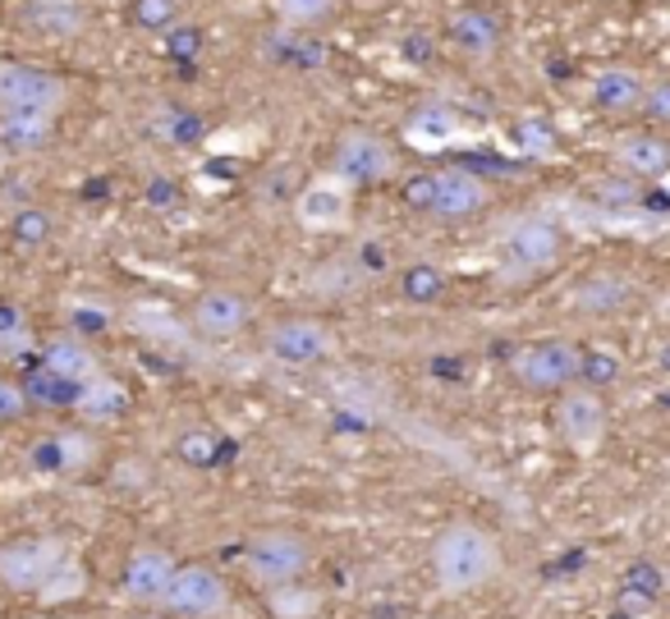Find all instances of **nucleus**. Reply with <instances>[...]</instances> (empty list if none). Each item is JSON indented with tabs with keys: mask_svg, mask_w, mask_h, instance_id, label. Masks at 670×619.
I'll list each match as a JSON object with an SVG mask.
<instances>
[{
	"mask_svg": "<svg viewBox=\"0 0 670 619\" xmlns=\"http://www.w3.org/2000/svg\"><path fill=\"white\" fill-rule=\"evenodd\" d=\"M354 262H358L363 275H373V281H377V275L390 271V248H386L381 239H363V243L354 248Z\"/></svg>",
	"mask_w": 670,
	"mask_h": 619,
	"instance_id": "obj_35",
	"label": "nucleus"
},
{
	"mask_svg": "<svg viewBox=\"0 0 670 619\" xmlns=\"http://www.w3.org/2000/svg\"><path fill=\"white\" fill-rule=\"evenodd\" d=\"M10 230H14L19 243H46V239H51V211H42V207H23L14 221H10Z\"/></svg>",
	"mask_w": 670,
	"mask_h": 619,
	"instance_id": "obj_33",
	"label": "nucleus"
},
{
	"mask_svg": "<svg viewBox=\"0 0 670 619\" xmlns=\"http://www.w3.org/2000/svg\"><path fill=\"white\" fill-rule=\"evenodd\" d=\"M294 216H299V225L303 230H313V234H331V230H345L349 225V216H354V193L345 189L341 179H313V183H303V189L294 193Z\"/></svg>",
	"mask_w": 670,
	"mask_h": 619,
	"instance_id": "obj_13",
	"label": "nucleus"
},
{
	"mask_svg": "<svg viewBox=\"0 0 670 619\" xmlns=\"http://www.w3.org/2000/svg\"><path fill=\"white\" fill-rule=\"evenodd\" d=\"M157 134H166L170 143H202V134H207V119H202L198 111H185V106H161Z\"/></svg>",
	"mask_w": 670,
	"mask_h": 619,
	"instance_id": "obj_30",
	"label": "nucleus"
},
{
	"mask_svg": "<svg viewBox=\"0 0 670 619\" xmlns=\"http://www.w3.org/2000/svg\"><path fill=\"white\" fill-rule=\"evenodd\" d=\"M578 371H584V349L569 345V339H533V345L514 349L510 358V377L528 386V390H569L578 386Z\"/></svg>",
	"mask_w": 670,
	"mask_h": 619,
	"instance_id": "obj_8",
	"label": "nucleus"
},
{
	"mask_svg": "<svg viewBox=\"0 0 670 619\" xmlns=\"http://www.w3.org/2000/svg\"><path fill=\"white\" fill-rule=\"evenodd\" d=\"M175 19H179V0H134V23L147 28V33L175 28Z\"/></svg>",
	"mask_w": 670,
	"mask_h": 619,
	"instance_id": "obj_32",
	"label": "nucleus"
},
{
	"mask_svg": "<svg viewBox=\"0 0 670 619\" xmlns=\"http://www.w3.org/2000/svg\"><path fill=\"white\" fill-rule=\"evenodd\" d=\"M129 409V390L125 381H115V377H93V381H83L78 386V399H74V413L87 422V427H102V422H115V418H125Z\"/></svg>",
	"mask_w": 670,
	"mask_h": 619,
	"instance_id": "obj_20",
	"label": "nucleus"
},
{
	"mask_svg": "<svg viewBox=\"0 0 670 619\" xmlns=\"http://www.w3.org/2000/svg\"><path fill=\"white\" fill-rule=\"evenodd\" d=\"M335 331L322 317H281L266 326V354L290 367H313L335 358Z\"/></svg>",
	"mask_w": 670,
	"mask_h": 619,
	"instance_id": "obj_9",
	"label": "nucleus"
},
{
	"mask_svg": "<svg viewBox=\"0 0 670 619\" xmlns=\"http://www.w3.org/2000/svg\"><path fill=\"white\" fill-rule=\"evenodd\" d=\"M97 454L93 437L87 431H51L42 437V445H33V463L42 473H74V469H87Z\"/></svg>",
	"mask_w": 670,
	"mask_h": 619,
	"instance_id": "obj_19",
	"label": "nucleus"
},
{
	"mask_svg": "<svg viewBox=\"0 0 670 619\" xmlns=\"http://www.w3.org/2000/svg\"><path fill=\"white\" fill-rule=\"evenodd\" d=\"M335 10H341V0H276V14H281V23L285 28H313V23H322V19H331Z\"/></svg>",
	"mask_w": 670,
	"mask_h": 619,
	"instance_id": "obj_31",
	"label": "nucleus"
},
{
	"mask_svg": "<svg viewBox=\"0 0 670 619\" xmlns=\"http://www.w3.org/2000/svg\"><path fill=\"white\" fill-rule=\"evenodd\" d=\"M643 92H648V78L634 65H606L588 83V102L601 115H634V111H643Z\"/></svg>",
	"mask_w": 670,
	"mask_h": 619,
	"instance_id": "obj_14",
	"label": "nucleus"
},
{
	"mask_svg": "<svg viewBox=\"0 0 670 619\" xmlns=\"http://www.w3.org/2000/svg\"><path fill=\"white\" fill-rule=\"evenodd\" d=\"M625 377V358L616 349H584V371H578V386L601 390V386H616Z\"/></svg>",
	"mask_w": 670,
	"mask_h": 619,
	"instance_id": "obj_29",
	"label": "nucleus"
},
{
	"mask_svg": "<svg viewBox=\"0 0 670 619\" xmlns=\"http://www.w3.org/2000/svg\"><path fill=\"white\" fill-rule=\"evenodd\" d=\"M83 592H87V565L70 550L65 560H60V569L51 574V583L38 592V601L42 606H65V601H78Z\"/></svg>",
	"mask_w": 670,
	"mask_h": 619,
	"instance_id": "obj_26",
	"label": "nucleus"
},
{
	"mask_svg": "<svg viewBox=\"0 0 670 619\" xmlns=\"http://www.w3.org/2000/svg\"><path fill=\"white\" fill-rule=\"evenodd\" d=\"M38 345V335H33V322H28V313L19 303L10 298H0V358H19Z\"/></svg>",
	"mask_w": 670,
	"mask_h": 619,
	"instance_id": "obj_27",
	"label": "nucleus"
},
{
	"mask_svg": "<svg viewBox=\"0 0 670 619\" xmlns=\"http://www.w3.org/2000/svg\"><path fill=\"white\" fill-rule=\"evenodd\" d=\"M450 290V275L437 266V262H409L400 271V298L413 303V307H432L441 303Z\"/></svg>",
	"mask_w": 670,
	"mask_h": 619,
	"instance_id": "obj_23",
	"label": "nucleus"
},
{
	"mask_svg": "<svg viewBox=\"0 0 670 619\" xmlns=\"http://www.w3.org/2000/svg\"><path fill=\"white\" fill-rule=\"evenodd\" d=\"M23 395H28V405H42V409H74L78 386L55 377V371H46V367H33L23 377Z\"/></svg>",
	"mask_w": 670,
	"mask_h": 619,
	"instance_id": "obj_25",
	"label": "nucleus"
},
{
	"mask_svg": "<svg viewBox=\"0 0 670 619\" xmlns=\"http://www.w3.org/2000/svg\"><path fill=\"white\" fill-rule=\"evenodd\" d=\"M179 454L207 469V463L221 459V437H211V431H189V437H179Z\"/></svg>",
	"mask_w": 670,
	"mask_h": 619,
	"instance_id": "obj_34",
	"label": "nucleus"
},
{
	"mask_svg": "<svg viewBox=\"0 0 670 619\" xmlns=\"http://www.w3.org/2000/svg\"><path fill=\"white\" fill-rule=\"evenodd\" d=\"M55 134V111H38V106H14L0 111V147L6 151H42Z\"/></svg>",
	"mask_w": 670,
	"mask_h": 619,
	"instance_id": "obj_17",
	"label": "nucleus"
},
{
	"mask_svg": "<svg viewBox=\"0 0 670 619\" xmlns=\"http://www.w3.org/2000/svg\"><path fill=\"white\" fill-rule=\"evenodd\" d=\"M179 560L161 546V542H138L125 560V592L138 610H161V597L175 578Z\"/></svg>",
	"mask_w": 670,
	"mask_h": 619,
	"instance_id": "obj_12",
	"label": "nucleus"
},
{
	"mask_svg": "<svg viewBox=\"0 0 670 619\" xmlns=\"http://www.w3.org/2000/svg\"><path fill=\"white\" fill-rule=\"evenodd\" d=\"M28 409V395H23V381H14V377H0V422H19Z\"/></svg>",
	"mask_w": 670,
	"mask_h": 619,
	"instance_id": "obj_36",
	"label": "nucleus"
},
{
	"mask_svg": "<svg viewBox=\"0 0 670 619\" xmlns=\"http://www.w3.org/2000/svg\"><path fill=\"white\" fill-rule=\"evenodd\" d=\"M65 555H70L65 542L38 537V533L0 542V587H6V592H19V597H38Z\"/></svg>",
	"mask_w": 670,
	"mask_h": 619,
	"instance_id": "obj_7",
	"label": "nucleus"
},
{
	"mask_svg": "<svg viewBox=\"0 0 670 619\" xmlns=\"http://www.w3.org/2000/svg\"><path fill=\"white\" fill-rule=\"evenodd\" d=\"M317 550L294 528H262L243 542V574L262 587H290L313 569Z\"/></svg>",
	"mask_w": 670,
	"mask_h": 619,
	"instance_id": "obj_3",
	"label": "nucleus"
},
{
	"mask_svg": "<svg viewBox=\"0 0 670 619\" xmlns=\"http://www.w3.org/2000/svg\"><path fill=\"white\" fill-rule=\"evenodd\" d=\"M638 115H648L652 124H670V78L648 83V92H643V111H638Z\"/></svg>",
	"mask_w": 670,
	"mask_h": 619,
	"instance_id": "obj_37",
	"label": "nucleus"
},
{
	"mask_svg": "<svg viewBox=\"0 0 670 619\" xmlns=\"http://www.w3.org/2000/svg\"><path fill=\"white\" fill-rule=\"evenodd\" d=\"M446 38H450L454 51H464L473 60H486V55H496V46H501V19L492 10H482V6L478 10H460L446 23Z\"/></svg>",
	"mask_w": 670,
	"mask_h": 619,
	"instance_id": "obj_18",
	"label": "nucleus"
},
{
	"mask_svg": "<svg viewBox=\"0 0 670 619\" xmlns=\"http://www.w3.org/2000/svg\"><path fill=\"white\" fill-rule=\"evenodd\" d=\"M657 601H661V569L648 565V560L629 565V574H625V592H620V610H629L634 619H643V615H652Z\"/></svg>",
	"mask_w": 670,
	"mask_h": 619,
	"instance_id": "obj_24",
	"label": "nucleus"
},
{
	"mask_svg": "<svg viewBox=\"0 0 670 619\" xmlns=\"http://www.w3.org/2000/svg\"><path fill=\"white\" fill-rule=\"evenodd\" d=\"M629 303H634V281H625V275H616V271H597L574 290V307L578 313H593V317L620 313V307H629Z\"/></svg>",
	"mask_w": 670,
	"mask_h": 619,
	"instance_id": "obj_22",
	"label": "nucleus"
},
{
	"mask_svg": "<svg viewBox=\"0 0 670 619\" xmlns=\"http://www.w3.org/2000/svg\"><path fill=\"white\" fill-rule=\"evenodd\" d=\"M230 606H234L230 583L202 560L179 565L170 587H166V597H161V610L170 619H226Z\"/></svg>",
	"mask_w": 670,
	"mask_h": 619,
	"instance_id": "obj_5",
	"label": "nucleus"
},
{
	"mask_svg": "<svg viewBox=\"0 0 670 619\" xmlns=\"http://www.w3.org/2000/svg\"><path fill=\"white\" fill-rule=\"evenodd\" d=\"M561 230L552 221H542V216H528V221L510 225L505 239H501V262L510 275H537V271H552L561 262Z\"/></svg>",
	"mask_w": 670,
	"mask_h": 619,
	"instance_id": "obj_10",
	"label": "nucleus"
},
{
	"mask_svg": "<svg viewBox=\"0 0 670 619\" xmlns=\"http://www.w3.org/2000/svg\"><path fill=\"white\" fill-rule=\"evenodd\" d=\"M400 175V157H395L390 138L373 129H345L331 147V179H341L345 189H377Z\"/></svg>",
	"mask_w": 670,
	"mask_h": 619,
	"instance_id": "obj_4",
	"label": "nucleus"
},
{
	"mask_svg": "<svg viewBox=\"0 0 670 619\" xmlns=\"http://www.w3.org/2000/svg\"><path fill=\"white\" fill-rule=\"evenodd\" d=\"M198 46H202V33H198V28H170L166 51H170L175 60H193V55H198Z\"/></svg>",
	"mask_w": 670,
	"mask_h": 619,
	"instance_id": "obj_39",
	"label": "nucleus"
},
{
	"mask_svg": "<svg viewBox=\"0 0 670 619\" xmlns=\"http://www.w3.org/2000/svg\"><path fill=\"white\" fill-rule=\"evenodd\" d=\"M129 619H170L166 610H138V615H129Z\"/></svg>",
	"mask_w": 670,
	"mask_h": 619,
	"instance_id": "obj_40",
	"label": "nucleus"
},
{
	"mask_svg": "<svg viewBox=\"0 0 670 619\" xmlns=\"http://www.w3.org/2000/svg\"><path fill=\"white\" fill-rule=\"evenodd\" d=\"M400 198L409 211L422 216H441V221H469L486 202H492V189L486 179H478L473 170L446 166V170H418L400 179Z\"/></svg>",
	"mask_w": 670,
	"mask_h": 619,
	"instance_id": "obj_2",
	"label": "nucleus"
},
{
	"mask_svg": "<svg viewBox=\"0 0 670 619\" xmlns=\"http://www.w3.org/2000/svg\"><path fill=\"white\" fill-rule=\"evenodd\" d=\"M14 106L60 111L65 106V78L42 65H28V60H0V111Z\"/></svg>",
	"mask_w": 670,
	"mask_h": 619,
	"instance_id": "obj_11",
	"label": "nucleus"
},
{
	"mask_svg": "<svg viewBox=\"0 0 670 619\" xmlns=\"http://www.w3.org/2000/svg\"><path fill=\"white\" fill-rule=\"evenodd\" d=\"M597 198L601 202H638V198H643V193H638V183L629 179V175H616V179H597Z\"/></svg>",
	"mask_w": 670,
	"mask_h": 619,
	"instance_id": "obj_38",
	"label": "nucleus"
},
{
	"mask_svg": "<svg viewBox=\"0 0 670 619\" xmlns=\"http://www.w3.org/2000/svg\"><path fill=\"white\" fill-rule=\"evenodd\" d=\"M616 166L629 179H657L670 170V143L657 134H625L616 143Z\"/></svg>",
	"mask_w": 670,
	"mask_h": 619,
	"instance_id": "obj_21",
	"label": "nucleus"
},
{
	"mask_svg": "<svg viewBox=\"0 0 670 619\" xmlns=\"http://www.w3.org/2000/svg\"><path fill=\"white\" fill-rule=\"evenodd\" d=\"M38 367L55 371V377H65V381H74V386L102 377V358H97V349L87 345L83 335H74V331L51 335L46 345L38 349Z\"/></svg>",
	"mask_w": 670,
	"mask_h": 619,
	"instance_id": "obj_15",
	"label": "nucleus"
},
{
	"mask_svg": "<svg viewBox=\"0 0 670 619\" xmlns=\"http://www.w3.org/2000/svg\"><path fill=\"white\" fill-rule=\"evenodd\" d=\"M193 326L211 339H226V335H239L249 326V298L239 290H226V285H211L193 298Z\"/></svg>",
	"mask_w": 670,
	"mask_h": 619,
	"instance_id": "obj_16",
	"label": "nucleus"
},
{
	"mask_svg": "<svg viewBox=\"0 0 670 619\" xmlns=\"http://www.w3.org/2000/svg\"><path fill=\"white\" fill-rule=\"evenodd\" d=\"M271 60L276 65H290V70H322L326 65V46L322 42H313V38H290V33H276L271 38Z\"/></svg>",
	"mask_w": 670,
	"mask_h": 619,
	"instance_id": "obj_28",
	"label": "nucleus"
},
{
	"mask_svg": "<svg viewBox=\"0 0 670 619\" xmlns=\"http://www.w3.org/2000/svg\"><path fill=\"white\" fill-rule=\"evenodd\" d=\"M505 569V546L492 528H482L473 518H454L432 542V578L441 597H473L482 587H492Z\"/></svg>",
	"mask_w": 670,
	"mask_h": 619,
	"instance_id": "obj_1",
	"label": "nucleus"
},
{
	"mask_svg": "<svg viewBox=\"0 0 670 619\" xmlns=\"http://www.w3.org/2000/svg\"><path fill=\"white\" fill-rule=\"evenodd\" d=\"M552 422H556V437L565 441V450H574L578 459H593L606 445V431H611V413H606L601 390H588V386L561 390Z\"/></svg>",
	"mask_w": 670,
	"mask_h": 619,
	"instance_id": "obj_6",
	"label": "nucleus"
}]
</instances>
